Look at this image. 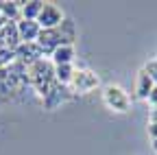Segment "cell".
<instances>
[{
  "label": "cell",
  "instance_id": "1",
  "mask_svg": "<svg viewBox=\"0 0 157 155\" xmlns=\"http://www.w3.org/2000/svg\"><path fill=\"white\" fill-rule=\"evenodd\" d=\"M103 101L109 109H113L118 114H127L131 109V99L120 85H107L103 92Z\"/></svg>",
  "mask_w": 157,
  "mask_h": 155
},
{
  "label": "cell",
  "instance_id": "2",
  "mask_svg": "<svg viewBox=\"0 0 157 155\" xmlns=\"http://www.w3.org/2000/svg\"><path fill=\"white\" fill-rule=\"evenodd\" d=\"M37 24L42 26V31H52L57 26H61L63 24V11L52 2H44V9L37 17Z\"/></svg>",
  "mask_w": 157,
  "mask_h": 155
},
{
  "label": "cell",
  "instance_id": "3",
  "mask_svg": "<svg viewBox=\"0 0 157 155\" xmlns=\"http://www.w3.org/2000/svg\"><path fill=\"white\" fill-rule=\"evenodd\" d=\"M15 29H17V37L26 44H33L35 40H39V33H42V26L37 24V20H20Z\"/></svg>",
  "mask_w": 157,
  "mask_h": 155
},
{
  "label": "cell",
  "instance_id": "4",
  "mask_svg": "<svg viewBox=\"0 0 157 155\" xmlns=\"http://www.w3.org/2000/svg\"><path fill=\"white\" fill-rule=\"evenodd\" d=\"M155 83L153 79L146 74V70H140L137 72V81H135V92H137V99H142V101H148V96L153 92Z\"/></svg>",
  "mask_w": 157,
  "mask_h": 155
},
{
  "label": "cell",
  "instance_id": "5",
  "mask_svg": "<svg viewBox=\"0 0 157 155\" xmlns=\"http://www.w3.org/2000/svg\"><path fill=\"white\" fill-rule=\"evenodd\" d=\"M72 59H74V48L70 44H63L52 50V61L55 66H72Z\"/></svg>",
  "mask_w": 157,
  "mask_h": 155
},
{
  "label": "cell",
  "instance_id": "6",
  "mask_svg": "<svg viewBox=\"0 0 157 155\" xmlns=\"http://www.w3.org/2000/svg\"><path fill=\"white\" fill-rule=\"evenodd\" d=\"M72 81L78 85L81 92H90L94 85H98V79L94 74H90V72H74V79Z\"/></svg>",
  "mask_w": 157,
  "mask_h": 155
},
{
  "label": "cell",
  "instance_id": "7",
  "mask_svg": "<svg viewBox=\"0 0 157 155\" xmlns=\"http://www.w3.org/2000/svg\"><path fill=\"white\" fill-rule=\"evenodd\" d=\"M42 9H44V2H39V0L24 2L22 7H20V11H22V20H37L39 13H42Z\"/></svg>",
  "mask_w": 157,
  "mask_h": 155
},
{
  "label": "cell",
  "instance_id": "8",
  "mask_svg": "<svg viewBox=\"0 0 157 155\" xmlns=\"http://www.w3.org/2000/svg\"><path fill=\"white\" fill-rule=\"evenodd\" d=\"M55 74H57V81L59 83H72L74 79V72H72V66H55Z\"/></svg>",
  "mask_w": 157,
  "mask_h": 155
},
{
  "label": "cell",
  "instance_id": "9",
  "mask_svg": "<svg viewBox=\"0 0 157 155\" xmlns=\"http://www.w3.org/2000/svg\"><path fill=\"white\" fill-rule=\"evenodd\" d=\"M144 70H146V74H148L151 79H153V83L157 85V61H155V59H153V61H148Z\"/></svg>",
  "mask_w": 157,
  "mask_h": 155
},
{
  "label": "cell",
  "instance_id": "10",
  "mask_svg": "<svg viewBox=\"0 0 157 155\" xmlns=\"http://www.w3.org/2000/svg\"><path fill=\"white\" fill-rule=\"evenodd\" d=\"M148 135L153 140H157V122L155 120H151V125H148Z\"/></svg>",
  "mask_w": 157,
  "mask_h": 155
},
{
  "label": "cell",
  "instance_id": "11",
  "mask_svg": "<svg viewBox=\"0 0 157 155\" xmlns=\"http://www.w3.org/2000/svg\"><path fill=\"white\" fill-rule=\"evenodd\" d=\"M148 101H151L153 105H157V85L153 87V92H151V96H148Z\"/></svg>",
  "mask_w": 157,
  "mask_h": 155
},
{
  "label": "cell",
  "instance_id": "12",
  "mask_svg": "<svg viewBox=\"0 0 157 155\" xmlns=\"http://www.w3.org/2000/svg\"><path fill=\"white\" fill-rule=\"evenodd\" d=\"M155 61H157V57H155Z\"/></svg>",
  "mask_w": 157,
  "mask_h": 155
}]
</instances>
